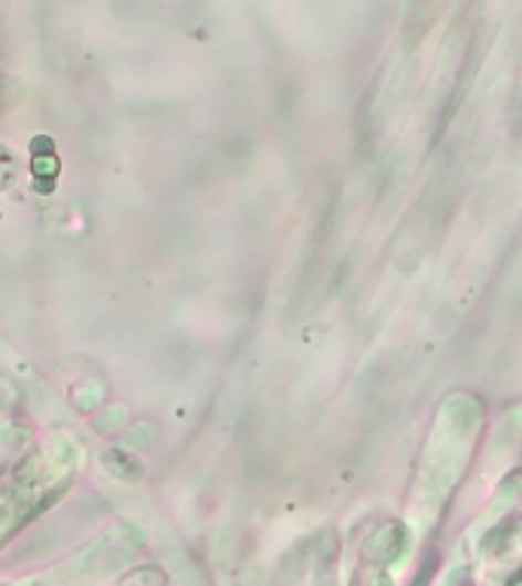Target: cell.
<instances>
[{"label":"cell","mask_w":522,"mask_h":586,"mask_svg":"<svg viewBox=\"0 0 522 586\" xmlns=\"http://www.w3.org/2000/svg\"><path fill=\"white\" fill-rule=\"evenodd\" d=\"M80 461L83 452L67 437H50L19 461L10 480L0 485V547L64 495L77 477Z\"/></svg>","instance_id":"1"},{"label":"cell","mask_w":522,"mask_h":586,"mask_svg":"<svg viewBox=\"0 0 522 586\" xmlns=\"http://www.w3.org/2000/svg\"><path fill=\"white\" fill-rule=\"evenodd\" d=\"M15 180H19V159L7 144H0V192L10 190Z\"/></svg>","instance_id":"4"},{"label":"cell","mask_w":522,"mask_h":586,"mask_svg":"<svg viewBox=\"0 0 522 586\" xmlns=\"http://www.w3.org/2000/svg\"><path fill=\"white\" fill-rule=\"evenodd\" d=\"M25 98V90H22V83L13 80L10 74H3L0 71V114H7V111H13L15 104Z\"/></svg>","instance_id":"3"},{"label":"cell","mask_w":522,"mask_h":586,"mask_svg":"<svg viewBox=\"0 0 522 586\" xmlns=\"http://www.w3.org/2000/svg\"><path fill=\"white\" fill-rule=\"evenodd\" d=\"M140 550H144V535L135 525L119 523L86 544L77 556L62 562L59 568L40 572L13 586H98L123 572L128 562L138 559Z\"/></svg>","instance_id":"2"}]
</instances>
